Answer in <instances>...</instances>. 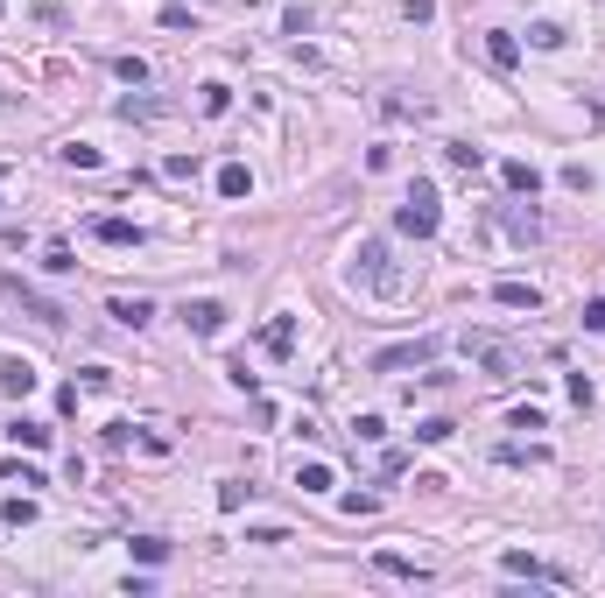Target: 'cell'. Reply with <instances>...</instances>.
Here are the masks:
<instances>
[{"mask_svg": "<svg viewBox=\"0 0 605 598\" xmlns=\"http://www.w3.org/2000/svg\"><path fill=\"white\" fill-rule=\"evenodd\" d=\"M352 275H366L381 296H402V275H395V261H388V240H359V254H352Z\"/></svg>", "mask_w": 605, "mask_h": 598, "instance_id": "6da1fadb", "label": "cell"}, {"mask_svg": "<svg viewBox=\"0 0 605 598\" xmlns=\"http://www.w3.org/2000/svg\"><path fill=\"white\" fill-rule=\"evenodd\" d=\"M395 225H402V232H415V240H429V232L444 225V211H436V191H429V184H415V191L402 198V211H395Z\"/></svg>", "mask_w": 605, "mask_h": 598, "instance_id": "7a4b0ae2", "label": "cell"}, {"mask_svg": "<svg viewBox=\"0 0 605 598\" xmlns=\"http://www.w3.org/2000/svg\"><path fill=\"white\" fill-rule=\"evenodd\" d=\"M444 352V338H415V345H388V352H373V374H408V366H429Z\"/></svg>", "mask_w": 605, "mask_h": 598, "instance_id": "3957f363", "label": "cell"}, {"mask_svg": "<svg viewBox=\"0 0 605 598\" xmlns=\"http://www.w3.org/2000/svg\"><path fill=\"white\" fill-rule=\"evenodd\" d=\"M0 296H14V303H21V310H35L43 324H64V303H50V296H43V289H28L21 275H0Z\"/></svg>", "mask_w": 605, "mask_h": 598, "instance_id": "277c9868", "label": "cell"}, {"mask_svg": "<svg viewBox=\"0 0 605 598\" xmlns=\"http://www.w3.org/2000/svg\"><path fill=\"white\" fill-rule=\"evenodd\" d=\"M472 352L486 359V381H514V374H521V352L500 345V338H472Z\"/></svg>", "mask_w": 605, "mask_h": 598, "instance_id": "5b68a950", "label": "cell"}, {"mask_svg": "<svg viewBox=\"0 0 605 598\" xmlns=\"http://www.w3.org/2000/svg\"><path fill=\"white\" fill-rule=\"evenodd\" d=\"M184 324H191V331H198V338H218V331H225V303H184Z\"/></svg>", "mask_w": 605, "mask_h": 598, "instance_id": "8992f818", "label": "cell"}, {"mask_svg": "<svg viewBox=\"0 0 605 598\" xmlns=\"http://www.w3.org/2000/svg\"><path fill=\"white\" fill-rule=\"evenodd\" d=\"M500 570H507V578H549V585H563V570H549V563H542V556H528V549H507Z\"/></svg>", "mask_w": 605, "mask_h": 598, "instance_id": "52a82bcc", "label": "cell"}, {"mask_svg": "<svg viewBox=\"0 0 605 598\" xmlns=\"http://www.w3.org/2000/svg\"><path fill=\"white\" fill-rule=\"evenodd\" d=\"M148 317H155V303H148V296H113V324H127V331H141Z\"/></svg>", "mask_w": 605, "mask_h": 598, "instance_id": "ba28073f", "label": "cell"}, {"mask_svg": "<svg viewBox=\"0 0 605 598\" xmlns=\"http://www.w3.org/2000/svg\"><path fill=\"white\" fill-rule=\"evenodd\" d=\"M493 303H507V310H542V289H535V282H500Z\"/></svg>", "mask_w": 605, "mask_h": 598, "instance_id": "9c48e42d", "label": "cell"}, {"mask_svg": "<svg viewBox=\"0 0 605 598\" xmlns=\"http://www.w3.org/2000/svg\"><path fill=\"white\" fill-rule=\"evenodd\" d=\"M92 232H99L106 247H141V225H134V218H99Z\"/></svg>", "mask_w": 605, "mask_h": 598, "instance_id": "30bf717a", "label": "cell"}, {"mask_svg": "<svg viewBox=\"0 0 605 598\" xmlns=\"http://www.w3.org/2000/svg\"><path fill=\"white\" fill-rule=\"evenodd\" d=\"M373 570H388V578H415V585H429V570H422V563H408V556H395V549H381V556H373Z\"/></svg>", "mask_w": 605, "mask_h": 598, "instance_id": "8fae6325", "label": "cell"}, {"mask_svg": "<svg viewBox=\"0 0 605 598\" xmlns=\"http://www.w3.org/2000/svg\"><path fill=\"white\" fill-rule=\"evenodd\" d=\"M0 388H7V395H28V388H35V366H28V359H7V366H0Z\"/></svg>", "mask_w": 605, "mask_h": 598, "instance_id": "7c38bea8", "label": "cell"}, {"mask_svg": "<svg viewBox=\"0 0 605 598\" xmlns=\"http://www.w3.org/2000/svg\"><path fill=\"white\" fill-rule=\"evenodd\" d=\"M500 177H507V191H542V177H535V162H500Z\"/></svg>", "mask_w": 605, "mask_h": 598, "instance_id": "4fadbf2b", "label": "cell"}, {"mask_svg": "<svg viewBox=\"0 0 605 598\" xmlns=\"http://www.w3.org/2000/svg\"><path fill=\"white\" fill-rule=\"evenodd\" d=\"M486 57H493L500 71H514V57H521V43H514L507 28H493V35H486Z\"/></svg>", "mask_w": 605, "mask_h": 598, "instance_id": "5bb4252c", "label": "cell"}, {"mask_svg": "<svg viewBox=\"0 0 605 598\" xmlns=\"http://www.w3.org/2000/svg\"><path fill=\"white\" fill-rule=\"evenodd\" d=\"M261 345H268V352H289V345H296V317H275V324L261 331Z\"/></svg>", "mask_w": 605, "mask_h": 598, "instance_id": "9a60e30c", "label": "cell"}, {"mask_svg": "<svg viewBox=\"0 0 605 598\" xmlns=\"http://www.w3.org/2000/svg\"><path fill=\"white\" fill-rule=\"evenodd\" d=\"M218 191H225V198H247V191H254V177H247L240 162H225V169H218Z\"/></svg>", "mask_w": 605, "mask_h": 598, "instance_id": "2e32d148", "label": "cell"}, {"mask_svg": "<svg viewBox=\"0 0 605 598\" xmlns=\"http://www.w3.org/2000/svg\"><path fill=\"white\" fill-rule=\"evenodd\" d=\"M296 486L302 493H331V465H296Z\"/></svg>", "mask_w": 605, "mask_h": 598, "instance_id": "e0dca14e", "label": "cell"}, {"mask_svg": "<svg viewBox=\"0 0 605 598\" xmlns=\"http://www.w3.org/2000/svg\"><path fill=\"white\" fill-rule=\"evenodd\" d=\"M7 437H14V444H28V451H50V429H43V422H14Z\"/></svg>", "mask_w": 605, "mask_h": 598, "instance_id": "ac0fdd59", "label": "cell"}, {"mask_svg": "<svg viewBox=\"0 0 605 598\" xmlns=\"http://www.w3.org/2000/svg\"><path fill=\"white\" fill-rule=\"evenodd\" d=\"M528 43H535V50H556V43H563V28H556V21H535V28H528Z\"/></svg>", "mask_w": 605, "mask_h": 598, "instance_id": "d6986e66", "label": "cell"}, {"mask_svg": "<svg viewBox=\"0 0 605 598\" xmlns=\"http://www.w3.org/2000/svg\"><path fill=\"white\" fill-rule=\"evenodd\" d=\"M113 71H120V85H148V64H141V57H120Z\"/></svg>", "mask_w": 605, "mask_h": 598, "instance_id": "ffe728a7", "label": "cell"}, {"mask_svg": "<svg viewBox=\"0 0 605 598\" xmlns=\"http://www.w3.org/2000/svg\"><path fill=\"white\" fill-rule=\"evenodd\" d=\"M64 162H71V169H99V148H85V141H71V148H64Z\"/></svg>", "mask_w": 605, "mask_h": 598, "instance_id": "44dd1931", "label": "cell"}, {"mask_svg": "<svg viewBox=\"0 0 605 598\" xmlns=\"http://www.w3.org/2000/svg\"><path fill=\"white\" fill-rule=\"evenodd\" d=\"M444 155H451V162H458V169H479V162H486V155H479V148H472V141H451V148H444Z\"/></svg>", "mask_w": 605, "mask_h": 598, "instance_id": "7402d4cb", "label": "cell"}, {"mask_svg": "<svg viewBox=\"0 0 605 598\" xmlns=\"http://www.w3.org/2000/svg\"><path fill=\"white\" fill-rule=\"evenodd\" d=\"M43 268H50V275H71V268H78V261H71V247H64V240H57V247H50V261H43Z\"/></svg>", "mask_w": 605, "mask_h": 598, "instance_id": "603a6c76", "label": "cell"}, {"mask_svg": "<svg viewBox=\"0 0 605 598\" xmlns=\"http://www.w3.org/2000/svg\"><path fill=\"white\" fill-rule=\"evenodd\" d=\"M585 331H605V296L585 303Z\"/></svg>", "mask_w": 605, "mask_h": 598, "instance_id": "cb8c5ba5", "label": "cell"}]
</instances>
